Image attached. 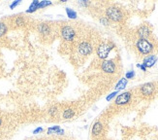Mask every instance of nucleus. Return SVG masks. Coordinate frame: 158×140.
<instances>
[{
  "label": "nucleus",
  "instance_id": "nucleus-1",
  "mask_svg": "<svg viewBox=\"0 0 158 140\" xmlns=\"http://www.w3.org/2000/svg\"><path fill=\"white\" fill-rule=\"evenodd\" d=\"M136 47L138 49V51L143 55L149 54V52H151L153 50V45L147 39H142V38H140V39L137 41Z\"/></svg>",
  "mask_w": 158,
  "mask_h": 140
},
{
  "label": "nucleus",
  "instance_id": "nucleus-2",
  "mask_svg": "<svg viewBox=\"0 0 158 140\" xmlns=\"http://www.w3.org/2000/svg\"><path fill=\"white\" fill-rule=\"evenodd\" d=\"M114 45L113 44H108V43H102L97 48V55L102 59L106 58L110 52L113 50Z\"/></svg>",
  "mask_w": 158,
  "mask_h": 140
},
{
  "label": "nucleus",
  "instance_id": "nucleus-3",
  "mask_svg": "<svg viewBox=\"0 0 158 140\" xmlns=\"http://www.w3.org/2000/svg\"><path fill=\"white\" fill-rule=\"evenodd\" d=\"M106 15L108 19H110L114 22H119L122 19V13L117 7H110L107 9Z\"/></svg>",
  "mask_w": 158,
  "mask_h": 140
},
{
  "label": "nucleus",
  "instance_id": "nucleus-4",
  "mask_svg": "<svg viewBox=\"0 0 158 140\" xmlns=\"http://www.w3.org/2000/svg\"><path fill=\"white\" fill-rule=\"evenodd\" d=\"M61 35L65 40L72 41L76 36V32L71 26H63L62 29H61Z\"/></svg>",
  "mask_w": 158,
  "mask_h": 140
},
{
  "label": "nucleus",
  "instance_id": "nucleus-5",
  "mask_svg": "<svg viewBox=\"0 0 158 140\" xmlns=\"http://www.w3.org/2000/svg\"><path fill=\"white\" fill-rule=\"evenodd\" d=\"M132 93L130 92H124L120 94H118L117 97L115 98V104L117 105H125L129 103L130 99H131Z\"/></svg>",
  "mask_w": 158,
  "mask_h": 140
},
{
  "label": "nucleus",
  "instance_id": "nucleus-6",
  "mask_svg": "<svg viewBox=\"0 0 158 140\" xmlns=\"http://www.w3.org/2000/svg\"><path fill=\"white\" fill-rule=\"evenodd\" d=\"M101 68L104 72L112 74L115 71V64L113 61H104L101 65Z\"/></svg>",
  "mask_w": 158,
  "mask_h": 140
},
{
  "label": "nucleus",
  "instance_id": "nucleus-7",
  "mask_svg": "<svg viewBox=\"0 0 158 140\" xmlns=\"http://www.w3.org/2000/svg\"><path fill=\"white\" fill-rule=\"evenodd\" d=\"M92 52V46L88 42H82L79 45V52L82 55H88Z\"/></svg>",
  "mask_w": 158,
  "mask_h": 140
},
{
  "label": "nucleus",
  "instance_id": "nucleus-8",
  "mask_svg": "<svg viewBox=\"0 0 158 140\" xmlns=\"http://www.w3.org/2000/svg\"><path fill=\"white\" fill-rule=\"evenodd\" d=\"M154 90H155V87L152 83H146L145 85H143L141 87V93L144 94V96H151V94L154 93Z\"/></svg>",
  "mask_w": 158,
  "mask_h": 140
},
{
  "label": "nucleus",
  "instance_id": "nucleus-9",
  "mask_svg": "<svg viewBox=\"0 0 158 140\" xmlns=\"http://www.w3.org/2000/svg\"><path fill=\"white\" fill-rule=\"evenodd\" d=\"M157 61V58L156 55H149V57L145 58V59H144L143 61V65H145V67H152V66L156 63Z\"/></svg>",
  "mask_w": 158,
  "mask_h": 140
},
{
  "label": "nucleus",
  "instance_id": "nucleus-10",
  "mask_svg": "<svg viewBox=\"0 0 158 140\" xmlns=\"http://www.w3.org/2000/svg\"><path fill=\"white\" fill-rule=\"evenodd\" d=\"M138 34H139V36L142 38V39H147V37H149V34H150V30H149V28L147 26H141L139 28Z\"/></svg>",
  "mask_w": 158,
  "mask_h": 140
},
{
  "label": "nucleus",
  "instance_id": "nucleus-11",
  "mask_svg": "<svg viewBox=\"0 0 158 140\" xmlns=\"http://www.w3.org/2000/svg\"><path fill=\"white\" fill-rule=\"evenodd\" d=\"M102 129H103V125L100 122H96L92 127V134L93 135H98L101 133Z\"/></svg>",
  "mask_w": 158,
  "mask_h": 140
},
{
  "label": "nucleus",
  "instance_id": "nucleus-12",
  "mask_svg": "<svg viewBox=\"0 0 158 140\" xmlns=\"http://www.w3.org/2000/svg\"><path fill=\"white\" fill-rule=\"evenodd\" d=\"M38 29H39L40 33L44 34V35H47V34H49L51 32L50 26H49L47 23H41L39 26V27H38Z\"/></svg>",
  "mask_w": 158,
  "mask_h": 140
},
{
  "label": "nucleus",
  "instance_id": "nucleus-13",
  "mask_svg": "<svg viewBox=\"0 0 158 140\" xmlns=\"http://www.w3.org/2000/svg\"><path fill=\"white\" fill-rule=\"evenodd\" d=\"M51 133H57V134H64V131L61 129L57 125H55V127H52L48 129V134H51Z\"/></svg>",
  "mask_w": 158,
  "mask_h": 140
},
{
  "label": "nucleus",
  "instance_id": "nucleus-14",
  "mask_svg": "<svg viewBox=\"0 0 158 140\" xmlns=\"http://www.w3.org/2000/svg\"><path fill=\"white\" fill-rule=\"evenodd\" d=\"M38 4H39V1H38V0H34L30 4L29 8L26 10V13H33L36 11V10H38Z\"/></svg>",
  "mask_w": 158,
  "mask_h": 140
},
{
  "label": "nucleus",
  "instance_id": "nucleus-15",
  "mask_svg": "<svg viewBox=\"0 0 158 140\" xmlns=\"http://www.w3.org/2000/svg\"><path fill=\"white\" fill-rule=\"evenodd\" d=\"M74 115H75V111L71 109V108L66 109L64 112H63V118L64 119H71L74 117Z\"/></svg>",
  "mask_w": 158,
  "mask_h": 140
},
{
  "label": "nucleus",
  "instance_id": "nucleus-16",
  "mask_svg": "<svg viewBox=\"0 0 158 140\" xmlns=\"http://www.w3.org/2000/svg\"><path fill=\"white\" fill-rule=\"evenodd\" d=\"M126 85H127V79H126V78H122L120 81H119L117 84V86H115V89H117V90H122V89H124V88L126 87Z\"/></svg>",
  "mask_w": 158,
  "mask_h": 140
},
{
  "label": "nucleus",
  "instance_id": "nucleus-17",
  "mask_svg": "<svg viewBox=\"0 0 158 140\" xmlns=\"http://www.w3.org/2000/svg\"><path fill=\"white\" fill-rule=\"evenodd\" d=\"M66 14L70 19H77V13L71 8H66Z\"/></svg>",
  "mask_w": 158,
  "mask_h": 140
},
{
  "label": "nucleus",
  "instance_id": "nucleus-18",
  "mask_svg": "<svg viewBox=\"0 0 158 140\" xmlns=\"http://www.w3.org/2000/svg\"><path fill=\"white\" fill-rule=\"evenodd\" d=\"M7 32V26L5 23L0 22V37H2L3 35H5Z\"/></svg>",
  "mask_w": 158,
  "mask_h": 140
},
{
  "label": "nucleus",
  "instance_id": "nucleus-19",
  "mask_svg": "<svg viewBox=\"0 0 158 140\" xmlns=\"http://www.w3.org/2000/svg\"><path fill=\"white\" fill-rule=\"evenodd\" d=\"M49 5H51V1H48V0H45V1H39V4H38V9L43 8V7L49 6Z\"/></svg>",
  "mask_w": 158,
  "mask_h": 140
},
{
  "label": "nucleus",
  "instance_id": "nucleus-20",
  "mask_svg": "<svg viewBox=\"0 0 158 140\" xmlns=\"http://www.w3.org/2000/svg\"><path fill=\"white\" fill-rule=\"evenodd\" d=\"M57 112H58V110H57V107H55V106L51 107V109L49 110V113H50V115H51V116H52V117H54L55 115H57Z\"/></svg>",
  "mask_w": 158,
  "mask_h": 140
},
{
  "label": "nucleus",
  "instance_id": "nucleus-21",
  "mask_svg": "<svg viewBox=\"0 0 158 140\" xmlns=\"http://www.w3.org/2000/svg\"><path fill=\"white\" fill-rule=\"evenodd\" d=\"M134 77H135V72L133 71V70L126 73V79H132V78H134Z\"/></svg>",
  "mask_w": 158,
  "mask_h": 140
},
{
  "label": "nucleus",
  "instance_id": "nucleus-22",
  "mask_svg": "<svg viewBox=\"0 0 158 140\" xmlns=\"http://www.w3.org/2000/svg\"><path fill=\"white\" fill-rule=\"evenodd\" d=\"M16 24H17V26H22V24H24V20L22 19V17H19L16 20Z\"/></svg>",
  "mask_w": 158,
  "mask_h": 140
},
{
  "label": "nucleus",
  "instance_id": "nucleus-23",
  "mask_svg": "<svg viewBox=\"0 0 158 140\" xmlns=\"http://www.w3.org/2000/svg\"><path fill=\"white\" fill-rule=\"evenodd\" d=\"M20 0H16V1H14L12 2L11 4H10V9H14V8H16V7L17 5H20Z\"/></svg>",
  "mask_w": 158,
  "mask_h": 140
},
{
  "label": "nucleus",
  "instance_id": "nucleus-24",
  "mask_svg": "<svg viewBox=\"0 0 158 140\" xmlns=\"http://www.w3.org/2000/svg\"><path fill=\"white\" fill-rule=\"evenodd\" d=\"M117 92H114V93H112L110 94V96H107V100H108V101L112 100V99H113L114 97L115 96H117Z\"/></svg>",
  "mask_w": 158,
  "mask_h": 140
},
{
  "label": "nucleus",
  "instance_id": "nucleus-25",
  "mask_svg": "<svg viewBox=\"0 0 158 140\" xmlns=\"http://www.w3.org/2000/svg\"><path fill=\"white\" fill-rule=\"evenodd\" d=\"M100 22L103 23L104 26H108V24H109V19H108V18H106V17L102 18V19L100 20Z\"/></svg>",
  "mask_w": 158,
  "mask_h": 140
},
{
  "label": "nucleus",
  "instance_id": "nucleus-26",
  "mask_svg": "<svg viewBox=\"0 0 158 140\" xmlns=\"http://www.w3.org/2000/svg\"><path fill=\"white\" fill-rule=\"evenodd\" d=\"M43 131H44L43 128H37L36 129H34V131H33V133L34 134H38V133H40V132H42Z\"/></svg>",
  "mask_w": 158,
  "mask_h": 140
},
{
  "label": "nucleus",
  "instance_id": "nucleus-27",
  "mask_svg": "<svg viewBox=\"0 0 158 140\" xmlns=\"http://www.w3.org/2000/svg\"><path fill=\"white\" fill-rule=\"evenodd\" d=\"M137 67L141 68L143 71H146V68L145 67V65H143V64H138V65H137Z\"/></svg>",
  "mask_w": 158,
  "mask_h": 140
},
{
  "label": "nucleus",
  "instance_id": "nucleus-28",
  "mask_svg": "<svg viewBox=\"0 0 158 140\" xmlns=\"http://www.w3.org/2000/svg\"><path fill=\"white\" fill-rule=\"evenodd\" d=\"M1 124H2V121H1V119H0V127H1Z\"/></svg>",
  "mask_w": 158,
  "mask_h": 140
}]
</instances>
